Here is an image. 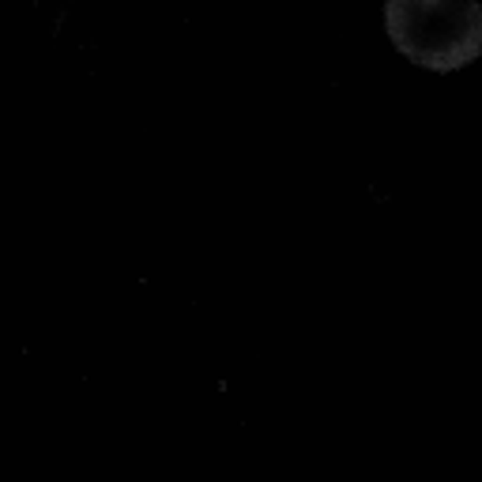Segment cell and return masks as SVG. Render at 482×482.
<instances>
[{"mask_svg":"<svg viewBox=\"0 0 482 482\" xmlns=\"http://www.w3.org/2000/svg\"><path fill=\"white\" fill-rule=\"evenodd\" d=\"M388 35L422 68L452 72L482 53V8L475 0H388Z\"/></svg>","mask_w":482,"mask_h":482,"instance_id":"cell-1","label":"cell"}]
</instances>
